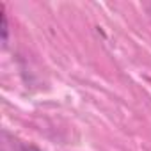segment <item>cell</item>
Listing matches in <instances>:
<instances>
[{"label":"cell","instance_id":"6da1fadb","mask_svg":"<svg viewBox=\"0 0 151 151\" xmlns=\"http://www.w3.org/2000/svg\"><path fill=\"white\" fill-rule=\"evenodd\" d=\"M7 34H9V25H7V16H6V13L2 11V41H4V45L7 43Z\"/></svg>","mask_w":151,"mask_h":151},{"label":"cell","instance_id":"7a4b0ae2","mask_svg":"<svg viewBox=\"0 0 151 151\" xmlns=\"http://www.w3.org/2000/svg\"><path fill=\"white\" fill-rule=\"evenodd\" d=\"M18 151H39V149H36L34 146H20Z\"/></svg>","mask_w":151,"mask_h":151}]
</instances>
